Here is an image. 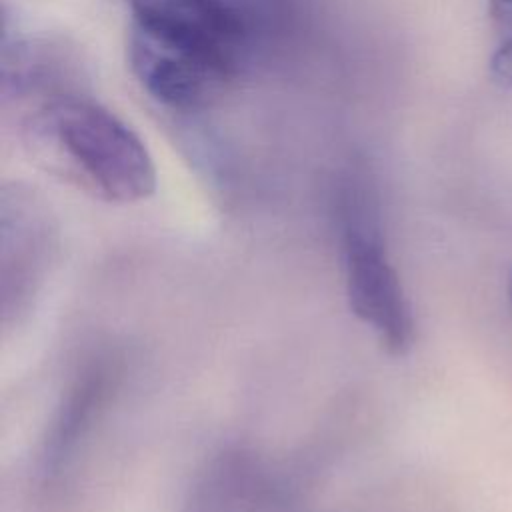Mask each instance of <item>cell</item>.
<instances>
[{"label": "cell", "mask_w": 512, "mask_h": 512, "mask_svg": "<svg viewBox=\"0 0 512 512\" xmlns=\"http://www.w3.org/2000/svg\"><path fill=\"white\" fill-rule=\"evenodd\" d=\"M20 128L36 164L96 198L134 204L156 190V166L140 136L80 92L34 104Z\"/></svg>", "instance_id": "6da1fadb"}, {"label": "cell", "mask_w": 512, "mask_h": 512, "mask_svg": "<svg viewBox=\"0 0 512 512\" xmlns=\"http://www.w3.org/2000/svg\"><path fill=\"white\" fill-rule=\"evenodd\" d=\"M338 224L350 310L390 354H406L414 342L412 308L386 252L376 206L356 182L340 194Z\"/></svg>", "instance_id": "7a4b0ae2"}, {"label": "cell", "mask_w": 512, "mask_h": 512, "mask_svg": "<svg viewBox=\"0 0 512 512\" xmlns=\"http://www.w3.org/2000/svg\"><path fill=\"white\" fill-rule=\"evenodd\" d=\"M128 64L142 88L162 106L196 112L232 82L240 60L218 48L130 22Z\"/></svg>", "instance_id": "3957f363"}, {"label": "cell", "mask_w": 512, "mask_h": 512, "mask_svg": "<svg viewBox=\"0 0 512 512\" xmlns=\"http://www.w3.org/2000/svg\"><path fill=\"white\" fill-rule=\"evenodd\" d=\"M130 22L242 58L246 28L222 0H128Z\"/></svg>", "instance_id": "277c9868"}, {"label": "cell", "mask_w": 512, "mask_h": 512, "mask_svg": "<svg viewBox=\"0 0 512 512\" xmlns=\"http://www.w3.org/2000/svg\"><path fill=\"white\" fill-rule=\"evenodd\" d=\"M50 250V222L42 206L24 190L2 194V268L16 266V272L4 278V288L16 284L14 298L36 280L38 268ZM10 296V298H12ZM8 304V300L4 302Z\"/></svg>", "instance_id": "5b68a950"}, {"label": "cell", "mask_w": 512, "mask_h": 512, "mask_svg": "<svg viewBox=\"0 0 512 512\" xmlns=\"http://www.w3.org/2000/svg\"><path fill=\"white\" fill-rule=\"evenodd\" d=\"M106 390V372L102 368L90 370L72 388L60 416L54 424L52 436L46 446V468H58L62 458L74 446L82 430L88 426L94 406H98Z\"/></svg>", "instance_id": "8992f818"}, {"label": "cell", "mask_w": 512, "mask_h": 512, "mask_svg": "<svg viewBox=\"0 0 512 512\" xmlns=\"http://www.w3.org/2000/svg\"><path fill=\"white\" fill-rule=\"evenodd\" d=\"M488 18L496 34L488 74L498 88L512 90V0H488Z\"/></svg>", "instance_id": "52a82bcc"}]
</instances>
